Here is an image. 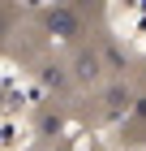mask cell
<instances>
[{
    "label": "cell",
    "instance_id": "obj_1",
    "mask_svg": "<svg viewBox=\"0 0 146 151\" xmlns=\"http://www.w3.org/2000/svg\"><path fill=\"white\" fill-rule=\"evenodd\" d=\"M43 26L52 30V35L60 30V39H73V35H78V17L65 13V9H47V13H43Z\"/></svg>",
    "mask_w": 146,
    "mask_h": 151
},
{
    "label": "cell",
    "instance_id": "obj_3",
    "mask_svg": "<svg viewBox=\"0 0 146 151\" xmlns=\"http://www.w3.org/2000/svg\"><path fill=\"white\" fill-rule=\"evenodd\" d=\"M0 30H4V22H0Z\"/></svg>",
    "mask_w": 146,
    "mask_h": 151
},
{
    "label": "cell",
    "instance_id": "obj_2",
    "mask_svg": "<svg viewBox=\"0 0 146 151\" xmlns=\"http://www.w3.org/2000/svg\"><path fill=\"white\" fill-rule=\"evenodd\" d=\"M78 73L90 78V73H95V56H78Z\"/></svg>",
    "mask_w": 146,
    "mask_h": 151
}]
</instances>
